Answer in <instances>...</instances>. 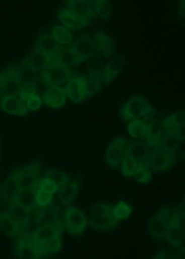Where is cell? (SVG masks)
Here are the masks:
<instances>
[{
  "mask_svg": "<svg viewBox=\"0 0 185 259\" xmlns=\"http://www.w3.org/2000/svg\"><path fill=\"white\" fill-rule=\"evenodd\" d=\"M184 111L169 115L162 121V136L158 144L177 150L178 144L184 140Z\"/></svg>",
  "mask_w": 185,
  "mask_h": 259,
  "instance_id": "1",
  "label": "cell"
},
{
  "mask_svg": "<svg viewBox=\"0 0 185 259\" xmlns=\"http://www.w3.org/2000/svg\"><path fill=\"white\" fill-rule=\"evenodd\" d=\"M156 112L148 99L136 95L127 100L120 109V116L122 121L128 122L141 119Z\"/></svg>",
  "mask_w": 185,
  "mask_h": 259,
  "instance_id": "2",
  "label": "cell"
},
{
  "mask_svg": "<svg viewBox=\"0 0 185 259\" xmlns=\"http://www.w3.org/2000/svg\"><path fill=\"white\" fill-rule=\"evenodd\" d=\"M91 224L93 229L99 231H112L116 229L118 222L113 217L112 206L103 203L94 204Z\"/></svg>",
  "mask_w": 185,
  "mask_h": 259,
  "instance_id": "3",
  "label": "cell"
},
{
  "mask_svg": "<svg viewBox=\"0 0 185 259\" xmlns=\"http://www.w3.org/2000/svg\"><path fill=\"white\" fill-rule=\"evenodd\" d=\"M177 150L158 145L151 155L148 166L156 172L167 171L175 164L177 160Z\"/></svg>",
  "mask_w": 185,
  "mask_h": 259,
  "instance_id": "4",
  "label": "cell"
},
{
  "mask_svg": "<svg viewBox=\"0 0 185 259\" xmlns=\"http://www.w3.org/2000/svg\"><path fill=\"white\" fill-rule=\"evenodd\" d=\"M184 213L181 207L172 212L169 218L166 238L170 246L174 248L181 247L184 238Z\"/></svg>",
  "mask_w": 185,
  "mask_h": 259,
  "instance_id": "5",
  "label": "cell"
},
{
  "mask_svg": "<svg viewBox=\"0 0 185 259\" xmlns=\"http://www.w3.org/2000/svg\"><path fill=\"white\" fill-rule=\"evenodd\" d=\"M10 176L17 181L21 190L37 191L39 189L41 175L38 165H29L21 167L13 171Z\"/></svg>",
  "mask_w": 185,
  "mask_h": 259,
  "instance_id": "6",
  "label": "cell"
},
{
  "mask_svg": "<svg viewBox=\"0 0 185 259\" xmlns=\"http://www.w3.org/2000/svg\"><path fill=\"white\" fill-rule=\"evenodd\" d=\"M67 49L78 57L80 63L97 57L96 44L93 36L88 33H83L74 40Z\"/></svg>",
  "mask_w": 185,
  "mask_h": 259,
  "instance_id": "7",
  "label": "cell"
},
{
  "mask_svg": "<svg viewBox=\"0 0 185 259\" xmlns=\"http://www.w3.org/2000/svg\"><path fill=\"white\" fill-rule=\"evenodd\" d=\"M73 70L69 67L58 64H50L41 73L42 81L47 85L65 87L69 81L75 76Z\"/></svg>",
  "mask_w": 185,
  "mask_h": 259,
  "instance_id": "8",
  "label": "cell"
},
{
  "mask_svg": "<svg viewBox=\"0 0 185 259\" xmlns=\"http://www.w3.org/2000/svg\"><path fill=\"white\" fill-rule=\"evenodd\" d=\"M156 146L157 144L150 143L145 140L129 141L127 142L125 155L130 156L141 164L148 166L149 158Z\"/></svg>",
  "mask_w": 185,
  "mask_h": 259,
  "instance_id": "9",
  "label": "cell"
},
{
  "mask_svg": "<svg viewBox=\"0 0 185 259\" xmlns=\"http://www.w3.org/2000/svg\"><path fill=\"white\" fill-rule=\"evenodd\" d=\"M172 212L171 208L164 207L151 218L148 225V231L152 237L155 239L165 238Z\"/></svg>",
  "mask_w": 185,
  "mask_h": 259,
  "instance_id": "10",
  "label": "cell"
},
{
  "mask_svg": "<svg viewBox=\"0 0 185 259\" xmlns=\"http://www.w3.org/2000/svg\"><path fill=\"white\" fill-rule=\"evenodd\" d=\"M85 214L77 207H69L65 213V228L68 233L74 236L83 234L86 228Z\"/></svg>",
  "mask_w": 185,
  "mask_h": 259,
  "instance_id": "11",
  "label": "cell"
},
{
  "mask_svg": "<svg viewBox=\"0 0 185 259\" xmlns=\"http://www.w3.org/2000/svg\"><path fill=\"white\" fill-rule=\"evenodd\" d=\"M65 88L68 97L74 103L79 104L88 98V76H75L71 78Z\"/></svg>",
  "mask_w": 185,
  "mask_h": 259,
  "instance_id": "12",
  "label": "cell"
},
{
  "mask_svg": "<svg viewBox=\"0 0 185 259\" xmlns=\"http://www.w3.org/2000/svg\"><path fill=\"white\" fill-rule=\"evenodd\" d=\"M21 84L16 66H9L0 72V99L6 95L18 96Z\"/></svg>",
  "mask_w": 185,
  "mask_h": 259,
  "instance_id": "13",
  "label": "cell"
},
{
  "mask_svg": "<svg viewBox=\"0 0 185 259\" xmlns=\"http://www.w3.org/2000/svg\"><path fill=\"white\" fill-rule=\"evenodd\" d=\"M127 142L125 137H117L108 145L105 161L111 169H116L121 164L125 156Z\"/></svg>",
  "mask_w": 185,
  "mask_h": 259,
  "instance_id": "14",
  "label": "cell"
},
{
  "mask_svg": "<svg viewBox=\"0 0 185 259\" xmlns=\"http://www.w3.org/2000/svg\"><path fill=\"white\" fill-rule=\"evenodd\" d=\"M0 110L17 117H26L29 114L25 103L17 95L4 96L0 99Z\"/></svg>",
  "mask_w": 185,
  "mask_h": 259,
  "instance_id": "15",
  "label": "cell"
},
{
  "mask_svg": "<svg viewBox=\"0 0 185 259\" xmlns=\"http://www.w3.org/2000/svg\"><path fill=\"white\" fill-rule=\"evenodd\" d=\"M58 17L63 25L68 29L81 31L91 26L93 20L80 17L67 8H61L58 12Z\"/></svg>",
  "mask_w": 185,
  "mask_h": 259,
  "instance_id": "16",
  "label": "cell"
},
{
  "mask_svg": "<svg viewBox=\"0 0 185 259\" xmlns=\"http://www.w3.org/2000/svg\"><path fill=\"white\" fill-rule=\"evenodd\" d=\"M93 38L96 44L97 57L110 58L115 50V42L112 38L100 30L94 32Z\"/></svg>",
  "mask_w": 185,
  "mask_h": 259,
  "instance_id": "17",
  "label": "cell"
},
{
  "mask_svg": "<svg viewBox=\"0 0 185 259\" xmlns=\"http://www.w3.org/2000/svg\"><path fill=\"white\" fill-rule=\"evenodd\" d=\"M68 95L65 87L59 85L50 86L44 95V102L49 107L58 109L65 106Z\"/></svg>",
  "mask_w": 185,
  "mask_h": 259,
  "instance_id": "18",
  "label": "cell"
},
{
  "mask_svg": "<svg viewBox=\"0 0 185 259\" xmlns=\"http://www.w3.org/2000/svg\"><path fill=\"white\" fill-rule=\"evenodd\" d=\"M66 3V8L80 17L93 20L97 16L92 0H68Z\"/></svg>",
  "mask_w": 185,
  "mask_h": 259,
  "instance_id": "19",
  "label": "cell"
},
{
  "mask_svg": "<svg viewBox=\"0 0 185 259\" xmlns=\"http://www.w3.org/2000/svg\"><path fill=\"white\" fill-rule=\"evenodd\" d=\"M16 255L20 258H39V248L34 238H20L17 243Z\"/></svg>",
  "mask_w": 185,
  "mask_h": 259,
  "instance_id": "20",
  "label": "cell"
},
{
  "mask_svg": "<svg viewBox=\"0 0 185 259\" xmlns=\"http://www.w3.org/2000/svg\"><path fill=\"white\" fill-rule=\"evenodd\" d=\"M25 60L32 69L39 72L40 74L50 65L48 57L42 51L36 41Z\"/></svg>",
  "mask_w": 185,
  "mask_h": 259,
  "instance_id": "21",
  "label": "cell"
},
{
  "mask_svg": "<svg viewBox=\"0 0 185 259\" xmlns=\"http://www.w3.org/2000/svg\"><path fill=\"white\" fill-rule=\"evenodd\" d=\"M104 65L99 63L98 66H89L88 68L89 76L88 98H91L98 94L102 89L104 84L103 70Z\"/></svg>",
  "mask_w": 185,
  "mask_h": 259,
  "instance_id": "22",
  "label": "cell"
},
{
  "mask_svg": "<svg viewBox=\"0 0 185 259\" xmlns=\"http://www.w3.org/2000/svg\"><path fill=\"white\" fill-rule=\"evenodd\" d=\"M36 41L48 57L50 64H56V59L61 46L55 41L51 33H44Z\"/></svg>",
  "mask_w": 185,
  "mask_h": 259,
  "instance_id": "23",
  "label": "cell"
},
{
  "mask_svg": "<svg viewBox=\"0 0 185 259\" xmlns=\"http://www.w3.org/2000/svg\"><path fill=\"white\" fill-rule=\"evenodd\" d=\"M124 64V60L121 56H115L109 61L103 70L104 84H107L114 80L120 74Z\"/></svg>",
  "mask_w": 185,
  "mask_h": 259,
  "instance_id": "24",
  "label": "cell"
},
{
  "mask_svg": "<svg viewBox=\"0 0 185 259\" xmlns=\"http://www.w3.org/2000/svg\"><path fill=\"white\" fill-rule=\"evenodd\" d=\"M16 67L18 78L21 85L36 84L39 72L32 69L25 60Z\"/></svg>",
  "mask_w": 185,
  "mask_h": 259,
  "instance_id": "25",
  "label": "cell"
},
{
  "mask_svg": "<svg viewBox=\"0 0 185 259\" xmlns=\"http://www.w3.org/2000/svg\"><path fill=\"white\" fill-rule=\"evenodd\" d=\"M32 210L27 209L22 207L15 201H12L9 213L12 215L16 223L18 230V234L25 226Z\"/></svg>",
  "mask_w": 185,
  "mask_h": 259,
  "instance_id": "26",
  "label": "cell"
},
{
  "mask_svg": "<svg viewBox=\"0 0 185 259\" xmlns=\"http://www.w3.org/2000/svg\"><path fill=\"white\" fill-rule=\"evenodd\" d=\"M63 225L55 226H43L37 230L34 239L37 243L45 242L61 237L63 234Z\"/></svg>",
  "mask_w": 185,
  "mask_h": 259,
  "instance_id": "27",
  "label": "cell"
},
{
  "mask_svg": "<svg viewBox=\"0 0 185 259\" xmlns=\"http://www.w3.org/2000/svg\"><path fill=\"white\" fill-rule=\"evenodd\" d=\"M37 210L41 227L61 225L57 208L55 207H48L47 206L44 208H39Z\"/></svg>",
  "mask_w": 185,
  "mask_h": 259,
  "instance_id": "28",
  "label": "cell"
},
{
  "mask_svg": "<svg viewBox=\"0 0 185 259\" xmlns=\"http://www.w3.org/2000/svg\"><path fill=\"white\" fill-rule=\"evenodd\" d=\"M79 190L78 182L70 179L58 192L61 203L66 205L74 200L79 193Z\"/></svg>",
  "mask_w": 185,
  "mask_h": 259,
  "instance_id": "29",
  "label": "cell"
},
{
  "mask_svg": "<svg viewBox=\"0 0 185 259\" xmlns=\"http://www.w3.org/2000/svg\"><path fill=\"white\" fill-rule=\"evenodd\" d=\"M51 33L54 39L59 45L69 46L74 41L72 31L64 26H55L52 29Z\"/></svg>",
  "mask_w": 185,
  "mask_h": 259,
  "instance_id": "30",
  "label": "cell"
},
{
  "mask_svg": "<svg viewBox=\"0 0 185 259\" xmlns=\"http://www.w3.org/2000/svg\"><path fill=\"white\" fill-rule=\"evenodd\" d=\"M0 229L8 236L14 237L18 234L16 223L9 212L0 213Z\"/></svg>",
  "mask_w": 185,
  "mask_h": 259,
  "instance_id": "31",
  "label": "cell"
},
{
  "mask_svg": "<svg viewBox=\"0 0 185 259\" xmlns=\"http://www.w3.org/2000/svg\"><path fill=\"white\" fill-rule=\"evenodd\" d=\"M56 64L72 68L79 66L80 62L78 57L70 51L67 47L61 46L56 59Z\"/></svg>",
  "mask_w": 185,
  "mask_h": 259,
  "instance_id": "32",
  "label": "cell"
},
{
  "mask_svg": "<svg viewBox=\"0 0 185 259\" xmlns=\"http://www.w3.org/2000/svg\"><path fill=\"white\" fill-rule=\"evenodd\" d=\"M37 191L21 190L14 201L27 209L32 210L36 207V196Z\"/></svg>",
  "mask_w": 185,
  "mask_h": 259,
  "instance_id": "33",
  "label": "cell"
},
{
  "mask_svg": "<svg viewBox=\"0 0 185 259\" xmlns=\"http://www.w3.org/2000/svg\"><path fill=\"white\" fill-rule=\"evenodd\" d=\"M127 128L130 135L135 140H145L147 126L144 120H133L128 124Z\"/></svg>",
  "mask_w": 185,
  "mask_h": 259,
  "instance_id": "34",
  "label": "cell"
},
{
  "mask_svg": "<svg viewBox=\"0 0 185 259\" xmlns=\"http://www.w3.org/2000/svg\"><path fill=\"white\" fill-rule=\"evenodd\" d=\"M2 190L4 195L11 205L12 201L16 199L18 193H20L21 189L17 181L9 176L8 178L4 182Z\"/></svg>",
  "mask_w": 185,
  "mask_h": 259,
  "instance_id": "35",
  "label": "cell"
},
{
  "mask_svg": "<svg viewBox=\"0 0 185 259\" xmlns=\"http://www.w3.org/2000/svg\"><path fill=\"white\" fill-rule=\"evenodd\" d=\"M141 165L142 164L140 162L134 159V158L125 155L121 163V174L126 178L133 177L140 168Z\"/></svg>",
  "mask_w": 185,
  "mask_h": 259,
  "instance_id": "36",
  "label": "cell"
},
{
  "mask_svg": "<svg viewBox=\"0 0 185 259\" xmlns=\"http://www.w3.org/2000/svg\"><path fill=\"white\" fill-rule=\"evenodd\" d=\"M41 255H54L60 251L61 247V238H58L50 241L37 243Z\"/></svg>",
  "mask_w": 185,
  "mask_h": 259,
  "instance_id": "37",
  "label": "cell"
},
{
  "mask_svg": "<svg viewBox=\"0 0 185 259\" xmlns=\"http://www.w3.org/2000/svg\"><path fill=\"white\" fill-rule=\"evenodd\" d=\"M133 208L126 201L121 200L114 206H112L113 217L118 222L130 217Z\"/></svg>",
  "mask_w": 185,
  "mask_h": 259,
  "instance_id": "38",
  "label": "cell"
},
{
  "mask_svg": "<svg viewBox=\"0 0 185 259\" xmlns=\"http://www.w3.org/2000/svg\"><path fill=\"white\" fill-rule=\"evenodd\" d=\"M42 176V178H47L53 181L58 185L59 189L70 179L65 172L54 169L45 170Z\"/></svg>",
  "mask_w": 185,
  "mask_h": 259,
  "instance_id": "39",
  "label": "cell"
},
{
  "mask_svg": "<svg viewBox=\"0 0 185 259\" xmlns=\"http://www.w3.org/2000/svg\"><path fill=\"white\" fill-rule=\"evenodd\" d=\"M95 11L97 16L103 19L110 17L111 12V4L108 0H95L94 1Z\"/></svg>",
  "mask_w": 185,
  "mask_h": 259,
  "instance_id": "40",
  "label": "cell"
},
{
  "mask_svg": "<svg viewBox=\"0 0 185 259\" xmlns=\"http://www.w3.org/2000/svg\"><path fill=\"white\" fill-rule=\"evenodd\" d=\"M133 178L136 183L140 184L148 183L152 179V172L150 167L145 165H141L135 175L133 176Z\"/></svg>",
  "mask_w": 185,
  "mask_h": 259,
  "instance_id": "41",
  "label": "cell"
},
{
  "mask_svg": "<svg viewBox=\"0 0 185 259\" xmlns=\"http://www.w3.org/2000/svg\"><path fill=\"white\" fill-rule=\"evenodd\" d=\"M36 84L21 85L18 97L24 103H26L33 96L36 94Z\"/></svg>",
  "mask_w": 185,
  "mask_h": 259,
  "instance_id": "42",
  "label": "cell"
},
{
  "mask_svg": "<svg viewBox=\"0 0 185 259\" xmlns=\"http://www.w3.org/2000/svg\"><path fill=\"white\" fill-rule=\"evenodd\" d=\"M45 193L53 195L58 193L59 188L53 181L47 178H42L40 182L39 189Z\"/></svg>",
  "mask_w": 185,
  "mask_h": 259,
  "instance_id": "43",
  "label": "cell"
},
{
  "mask_svg": "<svg viewBox=\"0 0 185 259\" xmlns=\"http://www.w3.org/2000/svg\"><path fill=\"white\" fill-rule=\"evenodd\" d=\"M53 196L40 190L37 191L36 196V205L39 208L47 207L51 203Z\"/></svg>",
  "mask_w": 185,
  "mask_h": 259,
  "instance_id": "44",
  "label": "cell"
},
{
  "mask_svg": "<svg viewBox=\"0 0 185 259\" xmlns=\"http://www.w3.org/2000/svg\"><path fill=\"white\" fill-rule=\"evenodd\" d=\"M27 107L31 111H36L39 110L42 104V100L39 95L37 94L33 96L26 102Z\"/></svg>",
  "mask_w": 185,
  "mask_h": 259,
  "instance_id": "45",
  "label": "cell"
},
{
  "mask_svg": "<svg viewBox=\"0 0 185 259\" xmlns=\"http://www.w3.org/2000/svg\"><path fill=\"white\" fill-rule=\"evenodd\" d=\"M184 253V247L181 248H179V251L176 253H172L170 252H160L156 255L154 258H181L183 256Z\"/></svg>",
  "mask_w": 185,
  "mask_h": 259,
  "instance_id": "46",
  "label": "cell"
},
{
  "mask_svg": "<svg viewBox=\"0 0 185 259\" xmlns=\"http://www.w3.org/2000/svg\"><path fill=\"white\" fill-rule=\"evenodd\" d=\"M178 13L179 16H181L182 18H184V13H185V6H184V0H181V1H179L178 4Z\"/></svg>",
  "mask_w": 185,
  "mask_h": 259,
  "instance_id": "47",
  "label": "cell"
},
{
  "mask_svg": "<svg viewBox=\"0 0 185 259\" xmlns=\"http://www.w3.org/2000/svg\"><path fill=\"white\" fill-rule=\"evenodd\" d=\"M1 189H2L1 188H0V190H1Z\"/></svg>",
  "mask_w": 185,
  "mask_h": 259,
  "instance_id": "48",
  "label": "cell"
}]
</instances>
